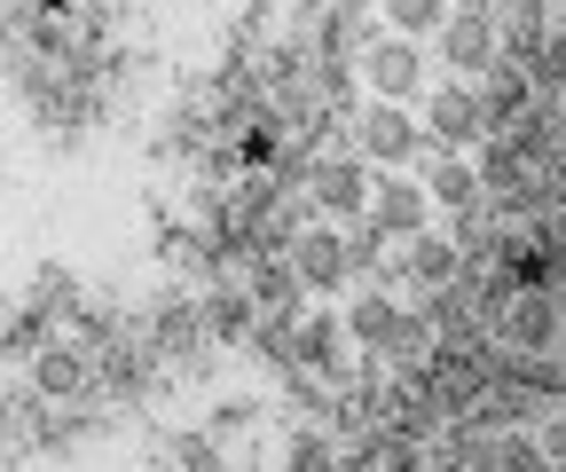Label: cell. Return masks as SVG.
<instances>
[{"label":"cell","mask_w":566,"mask_h":472,"mask_svg":"<svg viewBox=\"0 0 566 472\" xmlns=\"http://www.w3.org/2000/svg\"><path fill=\"white\" fill-rule=\"evenodd\" d=\"M504 17L495 9H464L449 17V32H441V55H449V72H457V87H472V80H495L504 72V32H495Z\"/></svg>","instance_id":"obj_1"},{"label":"cell","mask_w":566,"mask_h":472,"mask_svg":"<svg viewBox=\"0 0 566 472\" xmlns=\"http://www.w3.org/2000/svg\"><path fill=\"white\" fill-rule=\"evenodd\" d=\"M346 276H354V237H346L338 221H307V229L292 237V284H307V292H346Z\"/></svg>","instance_id":"obj_2"},{"label":"cell","mask_w":566,"mask_h":472,"mask_svg":"<svg viewBox=\"0 0 566 472\" xmlns=\"http://www.w3.org/2000/svg\"><path fill=\"white\" fill-rule=\"evenodd\" d=\"M433 134H424V118L417 111H401V103H370L363 118H354V150H363L370 166H409Z\"/></svg>","instance_id":"obj_3"},{"label":"cell","mask_w":566,"mask_h":472,"mask_svg":"<svg viewBox=\"0 0 566 472\" xmlns=\"http://www.w3.org/2000/svg\"><path fill=\"white\" fill-rule=\"evenodd\" d=\"M307 189H315V206H323V221H363V213L378 206V181H370V158H315Z\"/></svg>","instance_id":"obj_4"},{"label":"cell","mask_w":566,"mask_h":472,"mask_svg":"<svg viewBox=\"0 0 566 472\" xmlns=\"http://www.w3.org/2000/svg\"><path fill=\"white\" fill-rule=\"evenodd\" d=\"M338 323H346V339H354V347H378V355H401V339H409V323H417V315H409V307H401L394 292H354Z\"/></svg>","instance_id":"obj_5"},{"label":"cell","mask_w":566,"mask_h":472,"mask_svg":"<svg viewBox=\"0 0 566 472\" xmlns=\"http://www.w3.org/2000/svg\"><path fill=\"white\" fill-rule=\"evenodd\" d=\"M424 134H433L441 150H472L488 143V111H480V87H441V95H424Z\"/></svg>","instance_id":"obj_6"},{"label":"cell","mask_w":566,"mask_h":472,"mask_svg":"<svg viewBox=\"0 0 566 472\" xmlns=\"http://www.w3.org/2000/svg\"><path fill=\"white\" fill-rule=\"evenodd\" d=\"M504 331H512V347L551 355V347L566 339V307H558V292H543V284L512 292V300H504Z\"/></svg>","instance_id":"obj_7"},{"label":"cell","mask_w":566,"mask_h":472,"mask_svg":"<svg viewBox=\"0 0 566 472\" xmlns=\"http://www.w3.org/2000/svg\"><path fill=\"white\" fill-rule=\"evenodd\" d=\"M363 80H370L378 103H401V111H409V95H424V55H417V40H378V48L363 55Z\"/></svg>","instance_id":"obj_8"},{"label":"cell","mask_w":566,"mask_h":472,"mask_svg":"<svg viewBox=\"0 0 566 472\" xmlns=\"http://www.w3.org/2000/svg\"><path fill=\"white\" fill-rule=\"evenodd\" d=\"M370 213H378V229H386V237H401V244H409V237L433 229V197H424V181H409V174H386Z\"/></svg>","instance_id":"obj_9"},{"label":"cell","mask_w":566,"mask_h":472,"mask_svg":"<svg viewBox=\"0 0 566 472\" xmlns=\"http://www.w3.org/2000/svg\"><path fill=\"white\" fill-rule=\"evenodd\" d=\"M457 268H464V244L441 237V229H424L401 244V284H424V292H449L457 284Z\"/></svg>","instance_id":"obj_10"},{"label":"cell","mask_w":566,"mask_h":472,"mask_svg":"<svg viewBox=\"0 0 566 472\" xmlns=\"http://www.w3.org/2000/svg\"><path fill=\"white\" fill-rule=\"evenodd\" d=\"M95 386V355L87 347H40L32 355V394L40 401H80Z\"/></svg>","instance_id":"obj_11"},{"label":"cell","mask_w":566,"mask_h":472,"mask_svg":"<svg viewBox=\"0 0 566 472\" xmlns=\"http://www.w3.org/2000/svg\"><path fill=\"white\" fill-rule=\"evenodd\" d=\"M424 197H433V206H449L457 221L464 213H480L488 206V189H480V158H424Z\"/></svg>","instance_id":"obj_12"},{"label":"cell","mask_w":566,"mask_h":472,"mask_svg":"<svg viewBox=\"0 0 566 472\" xmlns=\"http://www.w3.org/2000/svg\"><path fill=\"white\" fill-rule=\"evenodd\" d=\"M527 95H535V80L527 72H512V63H504V72H495V80H480V111H488V134L495 126H527Z\"/></svg>","instance_id":"obj_13"},{"label":"cell","mask_w":566,"mask_h":472,"mask_svg":"<svg viewBox=\"0 0 566 472\" xmlns=\"http://www.w3.org/2000/svg\"><path fill=\"white\" fill-rule=\"evenodd\" d=\"M480 189H488V197H527V150L488 143V150H480Z\"/></svg>","instance_id":"obj_14"},{"label":"cell","mask_w":566,"mask_h":472,"mask_svg":"<svg viewBox=\"0 0 566 472\" xmlns=\"http://www.w3.org/2000/svg\"><path fill=\"white\" fill-rule=\"evenodd\" d=\"M457 9H441V0H386V24L394 40H417V32H449Z\"/></svg>","instance_id":"obj_15"},{"label":"cell","mask_w":566,"mask_h":472,"mask_svg":"<svg viewBox=\"0 0 566 472\" xmlns=\"http://www.w3.org/2000/svg\"><path fill=\"white\" fill-rule=\"evenodd\" d=\"M205 323L221 331V339H244V331H252V292H237V284L212 292V300H205Z\"/></svg>","instance_id":"obj_16"},{"label":"cell","mask_w":566,"mask_h":472,"mask_svg":"<svg viewBox=\"0 0 566 472\" xmlns=\"http://www.w3.org/2000/svg\"><path fill=\"white\" fill-rule=\"evenodd\" d=\"M338 339H346V323H338V315H315V323L300 331V363L331 370V363H338Z\"/></svg>","instance_id":"obj_17"},{"label":"cell","mask_w":566,"mask_h":472,"mask_svg":"<svg viewBox=\"0 0 566 472\" xmlns=\"http://www.w3.org/2000/svg\"><path fill=\"white\" fill-rule=\"evenodd\" d=\"M535 87L566 95V17H551V32H543V55H535Z\"/></svg>","instance_id":"obj_18"},{"label":"cell","mask_w":566,"mask_h":472,"mask_svg":"<svg viewBox=\"0 0 566 472\" xmlns=\"http://www.w3.org/2000/svg\"><path fill=\"white\" fill-rule=\"evenodd\" d=\"M283 472H338V457H331L323 433H292L283 441Z\"/></svg>","instance_id":"obj_19"},{"label":"cell","mask_w":566,"mask_h":472,"mask_svg":"<svg viewBox=\"0 0 566 472\" xmlns=\"http://www.w3.org/2000/svg\"><path fill=\"white\" fill-rule=\"evenodd\" d=\"M488 472H558V464H551L535 441H495V464H488Z\"/></svg>","instance_id":"obj_20"}]
</instances>
